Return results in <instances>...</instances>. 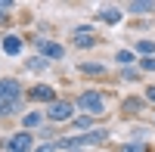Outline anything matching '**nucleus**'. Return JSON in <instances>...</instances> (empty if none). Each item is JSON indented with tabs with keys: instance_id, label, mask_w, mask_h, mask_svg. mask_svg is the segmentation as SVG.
I'll use <instances>...</instances> for the list:
<instances>
[{
	"instance_id": "obj_12",
	"label": "nucleus",
	"mask_w": 155,
	"mask_h": 152,
	"mask_svg": "<svg viewBox=\"0 0 155 152\" xmlns=\"http://www.w3.org/2000/svg\"><path fill=\"white\" fill-rule=\"evenodd\" d=\"M78 71H81V74H90V78H96V74H106L109 68L99 65V62H81V65H78Z\"/></svg>"
},
{
	"instance_id": "obj_8",
	"label": "nucleus",
	"mask_w": 155,
	"mask_h": 152,
	"mask_svg": "<svg viewBox=\"0 0 155 152\" xmlns=\"http://www.w3.org/2000/svg\"><path fill=\"white\" fill-rule=\"evenodd\" d=\"M127 12H134V16H152L155 3L152 0H134V3H127Z\"/></svg>"
},
{
	"instance_id": "obj_9",
	"label": "nucleus",
	"mask_w": 155,
	"mask_h": 152,
	"mask_svg": "<svg viewBox=\"0 0 155 152\" xmlns=\"http://www.w3.org/2000/svg\"><path fill=\"white\" fill-rule=\"evenodd\" d=\"M93 44H96L93 28H74V47H93Z\"/></svg>"
},
{
	"instance_id": "obj_24",
	"label": "nucleus",
	"mask_w": 155,
	"mask_h": 152,
	"mask_svg": "<svg viewBox=\"0 0 155 152\" xmlns=\"http://www.w3.org/2000/svg\"><path fill=\"white\" fill-rule=\"evenodd\" d=\"M71 152H84V149H71Z\"/></svg>"
},
{
	"instance_id": "obj_16",
	"label": "nucleus",
	"mask_w": 155,
	"mask_h": 152,
	"mask_svg": "<svg viewBox=\"0 0 155 152\" xmlns=\"http://www.w3.org/2000/svg\"><path fill=\"white\" fill-rule=\"evenodd\" d=\"M25 65H28V71H44V68H47V59H44V56H31Z\"/></svg>"
},
{
	"instance_id": "obj_3",
	"label": "nucleus",
	"mask_w": 155,
	"mask_h": 152,
	"mask_svg": "<svg viewBox=\"0 0 155 152\" xmlns=\"http://www.w3.org/2000/svg\"><path fill=\"white\" fill-rule=\"evenodd\" d=\"M47 121L50 124H71L74 121V103H68V99H56L53 106H47Z\"/></svg>"
},
{
	"instance_id": "obj_22",
	"label": "nucleus",
	"mask_w": 155,
	"mask_h": 152,
	"mask_svg": "<svg viewBox=\"0 0 155 152\" xmlns=\"http://www.w3.org/2000/svg\"><path fill=\"white\" fill-rule=\"evenodd\" d=\"M34 152H59V146H56V140H50V143H44V146H37Z\"/></svg>"
},
{
	"instance_id": "obj_10",
	"label": "nucleus",
	"mask_w": 155,
	"mask_h": 152,
	"mask_svg": "<svg viewBox=\"0 0 155 152\" xmlns=\"http://www.w3.org/2000/svg\"><path fill=\"white\" fill-rule=\"evenodd\" d=\"M44 118H47L44 112H28V115L22 118V131H28V134H31V131H37V127L44 124Z\"/></svg>"
},
{
	"instance_id": "obj_5",
	"label": "nucleus",
	"mask_w": 155,
	"mask_h": 152,
	"mask_svg": "<svg viewBox=\"0 0 155 152\" xmlns=\"http://www.w3.org/2000/svg\"><path fill=\"white\" fill-rule=\"evenodd\" d=\"M31 41H34L37 56H44L47 62H50V59H62V56H65V47L56 44V41H50V37H31Z\"/></svg>"
},
{
	"instance_id": "obj_20",
	"label": "nucleus",
	"mask_w": 155,
	"mask_h": 152,
	"mask_svg": "<svg viewBox=\"0 0 155 152\" xmlns=\"http://www.w3.org/2000/svg\"><path fill=\"white\" fill-rule=\"evenodd\" d=\"M143 109V99H127L124 103V112H140Z\"/></svg>"
},
{
	"instance_id": "obj_11",
	"label": "nucleus",
	"mask_w": 155,
	"mask_h": 152,
	"mask_svg": "<svg viewBox=\"0 0 155 152\" xmlns=\"http://www.w3.org/2000/svg\"><path fill=\"white\" fill-rule=\"evenodd\" d=\"M96 19H99V22H109V25H118V22H121V9H118V6H102V9L96 12Z\"/></svg>"
},
{
	"instance_id": "obj_4",
	"label": "nucleus",
	"mask_w": 155,
	"mask_h": 152,
	"mask_svg": "<svg viewBox=\"0 0 155 152\" xmlns=\"http://www.w3.org/2000/svg\"><path fill=\"white\" fill-rule=\"evenodd\" d=\"M34 137L28 131H16V134H9L6 140H3V149L6 152H34Z\"/></svg>"
},
{
	"instance_id": "obj_17",
	"label": "nucleus",
	"mask_w": 155,
	"mask_h": 152,
	"mask_svg": "<svg viewBox=\"0 0 155 152\" xmlns=\"http://www.w3.org/2000/svg\"><path fill=\"white\" fill-rule=\"evenodd\" d=\"M115 62H121V65H130V62H137V59H134V50H118V53H115Z\"/></svg>"
},
{
	"instance_id": "obj_25",
	"label": "nucleus",
	"mask_w": 155,
	"mask_h": 152,
	"mask_svg": "<svg viewBox=\"0 0 155 152\" xmlns=\"http://www.w3.org/2000/svg\"><path fill=\"white\" fill-rule=\"evenodd\" d=\"M0 118H3V115H0Z\"/></svg>"
},
{
	"instance_id": "obj_2",
	"label": "nucleus",
	"mask_w": 155,
	"mask_h": 152,
	"mask_svg": "<svg viewBox=\"0 0 155 152\" xmlns=\"http://www.w3.org/2000/svg\"><path fill=\"white\" fill-rule=\"evenodd\" d=\"M74 106L81 109L84 115H90V118L106 115V99H102V93H96V90H84L81 96L74 99Z\"/></svg>"
},
{
	"instance_id": "obj_18",
	"label": "nucleus",
	"mask_w": 155,
	"mask_h": 152,
	"mask_svg": "<svg viewBox=\"0 0 155 152\" xmlns=\"http://www.w3.org/2000/svg\"><path fill=\"white\" fill-rule=\"evenodd\" d=\"M121 152H149V146L146 143H124Z\"/></svg>"
},
{
	"instance_id": "obj_6",
	"label": "nucleus",
	"mask_w": 155,
	"mask_h": 152,
	"mask_svg": "<svg viewBox=\"0 0 155 152\" xmlns=\"http://www.w3.org/2000/svg\"><path fill=\"white\" fill-rule=\"evenodd\" d=\"M31 99V103H47V106H53L56 103V90L50 84H34V87H28V93H25Z\"/></svg>"
},
{
	"instance_id": "obj_14",
	"label": "nucleus",
	"mask_w": 155,
	"mask_h": 152,
	"mask_svg": "<svg viewBox=\"0 0 155 152\" xmlns=\"http://www.w3.org/2000/svg\"><path fill=\"white\" fill-rule=\"evenodd\" d=\"M134 53H143V59L146 56H155V41H137L134 44Z\"/></svg>"
},
{
	"instance_id": "obj_15",
	"label": "nucleus",
	"mask_w": 155,
	"mask_h": 152,
	"mask_svg": "<svg viewBox=\"0 0 155 152\" xmlns=\"http://www.w3.org/2000/svg\"><path fill=\"white\" fill-rule=\"evenodd\" d=\"M90 124H93V118H90V115H74L71 127H78L81 134H87V131H90Z\"/></svg>"
},
{
	"instance_id": "obj_1",
	"label": "nucleus",
	"mask_w": 155,
	"mask_h": 152,
	"mask_svg": "<svg viewBox=\"0 0 155 152\" xmlns=\"http://www.w3.org/2000/svg\"><path fill=\"white\" fill-rule=\"evenodd\" d=\"M25 106V87L19 78H0V115H19Z\"/></svg>"
},
{
	"instance_id": "obj_19",
	"label": "nucleus",
	"mask_w": 155,
	"mask_h": 152,
	"mask_svg": "<svg viewBox=\"0 0 155 152\" xmlns=\"http://www.w3.org/2000/svg\"><path fill=\"white\" fill-rule=\"evenodd\" d=\"M9 12H12V3H9V0H0V22H6Z\"/></svg>"
},
{
	"instance_id": "obj_23",
	"label": "nucleus",
	"mask_w": 155,
	"mask_h": 152,
	"mask_svg": "<svg viewBox=\"0 0 155 152\" xmlns=\"http://www.w3.org/2000/svg\"><path fill=\"white\" fill-rule=\"evenodd\" d=\"M146 99H149V103H155V84H152V87H146Z\"/></svg>"
},
{
	"instance_id": "obj_21",
	"label": "nucleus",
	"mask_w": 155,
	"mask_h": 152,
	"mask_svg": "<svg viewBox=\"0 0 155 152\" xmlns=\"http://www.w3.org/2000/svg\"><path fill=\"white\" fill-rule=\"evenodd\" d=\"M140 68H143V71H155V56H146V59H140Z\"/></svg>"
},
{
	"instance_id": "obj_7",
	"label": "nucleus",
	"mask_w": 155,
	"mask_h": 152,
	"mask_svg": "<svg viewBox=\"0 0 155 152\" xmlns=\"http://www.w3.org/2000/svg\"><path fill=\"white\" fill-rule=\"evenodd\" d=\"M0 47H3V53H6V56H19V53H22V37L6 31L3 37H0Z\"/></svg>"
},
{
	"instance_id": "obj_13",
	"label": "nucleus",
	"mask_w": 155,
	"mask_h": 152,
	"mask_svg": "<svg viewBox=\"0 0 155 152\" xmlns=\"http://www.w3.org/2000/svg\"><path fill=\"white\" fill-rule=\"evenodd\" d=\"M106 137H109V131H87L84 134V146H96V143H102V140H106Z\"/></svg>"
}]
</instances>
